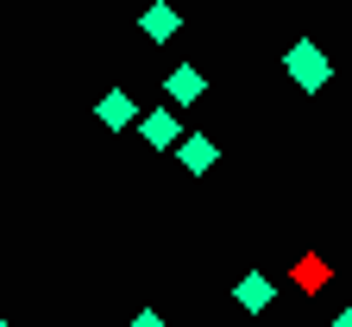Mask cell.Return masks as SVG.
Masks as SVG:
<instances>
[{
  "label": "cell",
  "instance_id": "1",
  "mask_svg": "<svg viewBox=\"0 0 352 327\" xmlns=\"http://www.w3.org/2000/svg\"><path fill=\"white\" fill-rule=\"evenodd\" d=\"M283 70H289V82L302 88V95H321V88L333 82V63H327V51H321L315 38H296L289 57H283Z\"/></svg>",
  "mask_w": 352,
  "mask_h": 327
},
{
  "label": "cell",
  "instance_id": "2",
  "mask_svg": "<svg viewBox=\"0 0 352 327\" xmlns=\"http://www.w3.org/2000/svg\"><path fill=\"white\" fill-rule=\"evenodd\" d=\"M164 95H170V107H195V101L208 95V76H201L195 63H176V70L164 76Z\"/></svg>",
  "mask_w": 352,
  "mask_h": 327
},
{
  "label": "cell",
  "instance_id": "3",
  "mask_svg": "<svg viewBox=\"0 0 352 327\" xmlns=\"http://www.w3.org/2000/svg\"><path fill=\"white\" fill-rule=\"evenodd\" d=\"M139 32H145L151 44H170L176 32H183V13H176V7H170V0H151V7L139 13Z\"/></svg>",
  "mask_w": 352,
  "mask_h": 327
},
{
  "label": "cell",
  "instance_id": "4",
  "mask_svg": "<svg viewBox=\"0 0 352 327\" xmlns=\"http://www.w3.org/2000/svg\"><path fill=\"white\" fill-rule=\"evenodd\" d=\"M95 120H101L107 132H126L132 120H139V101H132V95H126V88H107V95L95 101Z\"/></svg>",
  "mask_w": 352,
  "mask_h": 327
},
{
  "label": "cell",
  "instance_id": "5",
  "mask_svg": "<svg viewBox=\"0 0 352 327\" xmlns=\"http://www.w3.org/2000/svg\"><path fill=\"white\" fill-rule=\"evenodd\" d=\"M139 132H145V145H151V151H170V145H183V120H176L170 107L145 114V120H139Z\"/></svg>",
  "mask_w": 352,
  "mask_h": 327
},
{
  "label": "cell",
  "instance_id": "6",
  "mask_svg": "<svg viewBox=\"0 0 352 327\" xmlns=\"http://www.w3.org/2000/svg\"><path fill=\"white\" fill-rule=\"evenodd\" d=\"M176 158H183V170H189V176H208V170H214V158H220V145H214L208 132H189L183 145H176Z\"/></svg>",
  "mask_w": 352,
  "mask_h": 327
},
{
  "label": "cell",
  "instance_id": "7",
  "mask_svg": "<svg viewBox=\"0 0 352 327\" xmlns=\"http://www.w3.org/2000/svg\"><path fill=\"white\" fill-rule=\"evenodd\" d=\"M233 302L239 308H264V284H258V277H239V284H233Z\"/></svg>",
  "mask_w": 352,
  "mask_h": 327
},
{
  "label": "cell",
  "instance_id": "8",
  "mask_svg": "<svg viewBox=\"0 0 352 327\" xmlns=\"http://www.w3.org/2000/svg\"><path fill=\"white\" fill-rule=\"evenodd\" d=\"M126 327H170V321H164V315H157V308H139V315H132V321H126Z\"/></svg>",
  "mask_w": 352,
  "mask_h": 327
},
{
  "label": "cell",
  "instance_id": "9",
  "mask_svg": "<svg viewBox=\"0 0 352 327\" xmlns=\"http://www.w3.org/2000/svg\"><path fill=\"white\" fill-rule=\"evenodd\" d=\"M333 327H352V315H340V321H333Z\"/></svg>",
  "mask_w": 352,
  "mask_h": 327
},
{
  "label": "cell",
  "instance_id": "10",
  "mask_svg": "<svg viewBox=\"0 0 352 327\" xmlns=\"http://www.w3.org/2000/svg\"><path fill=\"white\" fill-rule=\"evenodd\" d=\"M0 327H7V315H0Z\"/></svg>",
  "mask_w": 352,
  "mask_h": 327
}]
</instances>
